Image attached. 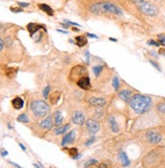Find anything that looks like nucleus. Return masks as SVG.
Returning <instances> with one entry per match:
<instances>
[{"instance_id": "aec40b11", "label": "nucleus", "mask_w": 165, "mask_h": 168, "mask_svg": "<svg viewBox=\"0 0 165 168\" xmlns=\"http://www.w3.org/2000/svg\"><path fill=\"white\" fill-rule=\"evenodd\" d=\"M75 44L78 47H84L87 45V38L84 36H78L75 38Z\"/></svg>"}, {"instance_id": "412c9836", "label": "nucleus", "mask_w": 165, "mask_h": 168, "mask_svg": "<svg viewBox=\"0 0 165 168\" xmlns=\"http://www.w3.org/2000/svg\"><path fill=\"white\" fill-rule=\"evenodd\" d=\"M39 8H40L42 11L46 12V13L48 14V15H50V16H52V15L54 14L53 9H52L49 5H47V4H44V3L39 4Z\"/></svg>"}, {"instance_id": "0eeeda50", "label": "nucleus", "mask_w": 165, "mask_h": 168, "mask_svg": "<svg viewBox=\"0 0 165 168\" xmlns=\"http://www.w3.org/2000/svg\"><path fill=\"white\" fill-rule=\"evenodd\" d=\"M86 128H87V131L89 132V134L94 135L99 130V125L94 120H87L86 121Z\"/></svg>"}, {"instance_id": "f8f14e48", "label": "nucleus", "mask_w": 165, "mask_h": 168, "mask_svg": "<svg viewBox=\"0 0 165 168\" xmlns=\"http://www.w3.org/2000/svg\"><path fill=\"white\" fill-rule=\"evenodd\" d=\"M77 85L79 86L82 89H89L91 84H90V79L88 76H84V77H81L79 80L77 81Z\"/></svg>"}, {"instance_id": "5701e85b", "label": "nucleus", "mask_w": 165, "mask_h": 168, "mask_svg": "<svg viewBox=\"0 0 165 168\" xmlns=\"http://www.w3.org/2000/svg\"><path fill=\"white\" fill-rule=\"evenodd\" d=\"M156 110L157 112L160 113V115H165V100L164 101H160L158 104L156 105Z\"/></svg>"}, {"instance_id": "f03ea898", "label": "nucleus", "mask_w": 165, "mask_h": 168, "mask_svg": "<svg viewBox=\"0 0 165 168\" xmlns=\"http://www.w3.org/2000/svg\"><path fill=\"white\" fill-rule=\"evenodd\" d=\"M145 168H165V148H156L145 156Z\"/></svg>"}, {"instance_id": "8fccbe9b", "label": "nucleus", "mask_w": 165, "mask_h": 168, "mask_svg": "<svg viewBox=\"0 0 165 168\" xmlns=\"http://www.w3.org/2000/svg\"><path fill=\"white\" fill-rule=\"evenodd\" d=\"M155 1H157V0H155Z\"/></svg>"}, {"instance_id": "4c0bfd02", "label": "nucleus", "mask_w": 165, "mask_h": 168, "mask_svg": "<svg viewBox=\"0 0 165 168\" xmlns=\"http://www.w3.org/2000/svg\"><path fill=\"white\" fill-rule=\"evenodd\" d=\"M64 23H66L67 24H71V26H80V24H78V23H72V21H69V20H67V19H65V20H64Z\"/></svg>"}, {"instance_id": "72a5a7b5", "label": "nucleus", "mask_w": 165, "mask_h": 168, "mask_svg": "<svg viewBox=\"0 0 165 168\" xmlns=\"http://www.w3.org/2000/svg\"><path fill=\"white\" fill-rule=\"evenodd\" d=\"M148 45H150V46H156V47H160V44L158 43V42L154 41V39H150V41H148Z\"/></svg>"}, {"instance_id": "423d86ee", "label": "nucleus", "mask_w": 165, "mask_h": 168, "mask_svg": "<svg viewBox=\"0 0 165 168\" xmlns=\"http://www.w3.org/2000/svg\"><path fill=\"white\" fill-rule=\"evenodd\" d=\"M145 139L151 145H158L163 141V136L160 132L155 130H149L145 133Z\"/></svg>"}, {"instance_id": "f704fd0d", "label": "nucleus", "mask_w": 165, "mask_h": 168, "mask_svg": "<svg viewBox=\"0 0 165 168\" xmlns=\"http://www.w3.org/2000/svg\"><path fill=\"white\" fill-rule=\"evenodd\" d=\"M17 5L23 8V7H28L29 5V3H28V2H17Z\"/></svg>"}, {"instance_id": "473e14b6", "label": "nucleus", "mask_w": 165, "mask_h": 168, "mask_svg": "<svg viewBox=\"0 0 165 168\" xmlns=\"http://www.w3.org/2000/svg\"><path fill=\"white\" fill-rule=\"evenodd\" d=\"M10 10L12 12L18 13V12H23V8H21V7H10Z\"/></svg>"}, {"instance_id": "58836bf2", "label": "nucleus", "mask_w": 165, "mask_h": 168, "mask_svg": "<svg viewBox=\"0 0 165 168\" xmlns=\"http://www.w3.org/2000/svg\"><path fill=\"white\" fill-rule=\"evenodd\" d=\"M85 56H86V60H87V64H89V52L86 51Z\"/></svg>"}, {"instance_id": "e433bc0d", "label": "nucleus", "mask_w": 165, "mask_h": 168, "mask_svg": "<svg viewBox=\"0 0 165 168\" xmlns=\"http://www.w3.org/2000/svg\"><path fill=\"white\" fill-rule=\"evenodd\" d=\"M94 141H95V138H94V137L90 138V139L85 143V145H86V146H89V145L92 144V143H94Z\"/></svg>"}, {"instance_id": "393cba45", "label": "nucleus", "mask_w": 165, "mask_h": 168, "mask_svg": "<svg viewBox=\"0 0 165 168\" xmlns=\"http://www.w3.org/2000/svg\"><path fill=\"white\" fill-rule=\"evenodd\" d=\"M112 86H114V89L115 91H119L120 86V81L117 76H115L114 79H112Z\"/></svg>"}, {"instance_id": "9d476101", "label": "nucleus", "mask_w": 165, "mask_h": 168, "mask_svg": "<svg viewBox=\"0 0 165 168\" xmlns=\"http://www.w3.org/2000/svg\"><path fill=\"white\" fill-rule=\"evenodd\" d=\"M26 28H28V31H29V34H31V38H34V34L38 33L40 29H42V28L45 29V26H42V24H38V23H28Z\"/></svg>"}, {"instance_id": "ea45409f", "label": "nucleus", "mask_w": 165, "mask_h": 168, "mask_svg": "<svg viewBox=\"0 0 165 168\" xmlns=\"http://www.w3.org/2000/svg\"><path fill=\"white\" fill-rule=\"evenodd\" d=\"M3 46H4V44H3V41L1 39V38H0V52H1V50L3 49Z\"/></svg>"}, {"instance_id": "9b49d317", "label": "nucleus", "mask_w": 165, "mask_h": 168, "mask_svg": "<svg viewBox=\"0 0 165 168\" xmlns=\"http://www.w3.org/2000/svg\"><path fill=\"white\" fill-rule=\"evenodd\" d=\"M89 103L93 107H103L107 105V100L101 97H90L89 98Z\"/></svg>"}, {"instance_id": "a211bd4d", "label": "nucleus", "mask_w": 165, "mask_h": 168, "mask_svg": "<svg viewBox=\"0 0 165 168\" xmlns=\"http://www.w3.org/2000/svg\"><path fill=\"white\" fill-rule=\"evenodd\" d=\"M63 123V117H62V112H54V123H55V126H57V127H60L61 125H62Z\"/></svg>"}, {"instance_id": "a878e982", "label": "nucleus", "mask_w": 165, "mask_h": 168, "mask_svg": "<svg viewBox=\"0 0 165 168\" xmlns=\"http://www.w3.org/2000/svg\"><path fill=\"white\" fill-rule=\"evenodd\" d=\"M68 153H69V155L73 158V159H77V158H79L78 157V150L76 149V148H70V149L68 150Z\"/></svg>"}, {"instance_id": "6ab92c4d", "label": "nucleus", "mask_w": 165, "mask_h": 168, "mask_svg": "<svg viewBox=\"0 0 165 168\" xmlns=\"http://www.w3.org/2000/svg\"><path fill=\"white\" fill-rule=\"evenodd\" d=\"M60 97H61V92L60 91H54V92H51L50 94V101L52 104H56L59 100H60Z\"/></svg>"}, {"instance_id": "a18cd8bd", "label": "nucleus", "mask_w": 165, "mask_h": 168, "mask_svg": "<svg viewBox=\"0 0 165 168\" xmlns=\"http://www.w3.org/2000/svg\"><path fill=\"white\" fill-rule=\"evenodd\" d=\"M1 154H2V156H6V155H7V152H6V151H2Z\"/></svg>"}, {"instance_id": "20e7f679", "label": "nucleus", "mask_w": 165, "mask_h": 168, "mask_svg": "<svg viewBox=\"0 0 165 168\" xmlns=\"http://www.w3.org/2000/svg\"><path fill=\"white\" fill-rule=\"evenodd\" d=\"M31 110L33 113L38 118H44L50 112V107L45 100H34L31 104Z\"/></svg>"}, {"instance_id": "c9c22d12", "label": "nucleus", "mask_w": 165, "mask_h": 168, "mask_svg": "<svg viewBox=\"0 0 165 168\" xmlns=\"http://www.w3.org/2000/svg\"><path fill=\"white\" fill-rule=\"evenodd\" d=\"M86 37H88V38H91V39H98V37L96 36V34H90V33H86L85 34Z\"/></svg>"}, {"instance_id": "2f4dec72", "label": "nucleus", "mask_w": 165, "mask_h": 168, "mask_svg": "<svg viewBox=\"0 0 165 168\" xmlns=\"http://www.w3.org/2000/svg\"><path fill=\"white\" fill-rule=\"evenodd\" d=\"M149 62H150V64H151L152 66H154V67L157 69V70H158V71H161V68H160V65H159L158 63H157L156 61H154V60H149Z\"/></svg>"}, {"instance_id": "7ed1b4c3", "label": "nucleus", "mask_w": 165, "mask_h": 168, "mask_svg": "<svg viewBox=\"0 0 165 168\" xmlns=\"http://www.w3.org/2000/svg\"><path fill=\"white\" fill-rule=\"evenodd\" d=\"M90 10L93 13H112L115 15H122L123 12L117 5L112 2H98L90 7Z\"/></svg>"}, {"instance_id": "c03bdc74", "label": "nucleus", "mask_w": 165, "mask_h": 168, "mask_svg": "<svg viewBox=\"0 0 165 168\" xmlns=\"http://www.w3.org/2000/svg\"><path fill=\"white\" fill-rule=\"evenodd\" d=\"M57 31H59V33H63V34H67V31H62V29H57Z\"/></svg>"}, {"instance_id": "2eb2a0df", "label": "nucleus", "mask_w": 165, "mask_h": 168, "mask_svg": "<svg viewBox=\"0 0 165 168\" xmlns=\"http://www.w3.org/2000/svg\"><path fill=\"white\" fill-rule=\"evenodd\" d=\"M108 123H110V130H112L114 133H119V132H120V127H119V125H118L117 121H115V118L112 117V115L108 117Z\"/></svg>"}, {"instance_id": "c756f323", "label": "nucleus", "mask_w": 165, "mask_h": 168, "mask_svg": "<svg viewBox=\"0 0 165 168\" xmlns=\"http://www.w3.org/2000/svg\"><path fill=\"white\" fill-rule=\"evenodd\" d=\"M157 38H158V43L160 44V46L165 47V34H158Z\"/></svg>"}, {"instance_id": "49530a36", "label": "nucleus", "mask_w": 165, "mask_h": 168, "mask_svg": "<svg viewBox=\"0 0 165 168\" xmlns=\"http://www.w3.org/2000/svg\"><path fill=\"white\" fill-rule=\"evenodd\" d=\"M110 41H112V42H117V39H112V38H110Z\"/></svg>"}, {"instance_id": "f3484780", "label": "nucleus", "mask_w": 165, "mask_h": 168, "mask_svg": "<svg viewBox=\"0 0 165 168\" xmlns=\"http://www.w3.org/2000/svg\"><path fill=\"white\" fill-rule=\"evenodd\" d=\"M23 104H24V101L21 97H15L13 98V100H12V107H13L15 110H20V108L23 107Z\"/></svg>"}, {"instance_id": "09e8293b", "label": "nucleus", "mask_w": 165, "mask_h": 168, "mask_svg": "<svg viewBox=\"0 0 165 168\" xmlns=\"http://www.w3.org/2000/svg\"><path fill=\"white\" fill-rule=\"evenodd\" d=\"M132 1H134V2H136V1H138V0H132Z\"/></svg>"}, {"instance_id": "6e6552de", "label": "nucleus", "mask_w": 165, "mask_h": 168, "mask_svg": "<svg viewBox=\"0 0 165 168\" xmlns=\"http://www.w3.org/2000/svg\"><path fill=\"white\" fill-rule=\"evenodd\" d=\"M118 94H119V97L123 101H125V102H129V100L131 99V97L135 94V93H134V91H133L132 89L127 88V89L120 90L119 92H118Z\"/></svg>"}, {"instance_id": "c85d7f7f", "label": "nucleus", "mask_w": 165, "mask_h": 168, "mask_svg": "<svg viewBox=\"0 0 165 168\" xmlns=\"http://www.w3.org/2000/svg\"><path fill=\"white\" fill-rule=\"evenodd\" d=\"M95 164H97V160L95 159H89L87 162H85V168H89L90 166H94Z\"/></svg>"}, {"instance_id": "79ce46f5", "label": "nucleus", "mask_w": 165, "mask_h": 168, "mask_svg": "<svg viewBox=\"0 0 165 168\" xmlns=\"http://www.w3.org/2000/svg\"><path fill=\"white\" fill-rule=\"evenodd\" d=\"M10 163H11L12 165H14V166H15L16 168H23V167H20V166H19L18 164H16V163H14V162H11V161H10Z\"/></svg>"}, {"instance_id": "a19ab883", "label": "nucleus", "mask_w": 165, "mask_h": 168, "mask_svg": "<svg viewBox=\"0 0 165 168\" xmlns=\"http://www.w3.org/2000/svg\"><path fill=\"white\" fill-rule=\"evenodd\" d=\"M98 168H107V164H99L98 165Z\"/></svg>"}, {"instance_id": "bb28decb", "label": "nucleus", "mask_w": 165, "mask_h": 168, "mask_svg": "<svg viewBox=\"0 0 165 168\" xmlns=\"http://www.w3.org/2000/svg\"><path fill=\"white\" fill-rule=\"evenodd\" d=\"M93 70V73H94V75L98 77V76L100 75V73H101V71L103 70V66L102 65H98V66H94V67L92 68Z\"/></svg>"}, {"instance_id": "dca6fc26", "label": "nucleus", "mask_w": 165, "mask_h": 168, "mask_svg": "<svg viewBox=\"0 0 165 168\" xmlns=\"http://www.w3.org/2000/svg\"><path fill=\"white\" fill-rule=\"evenodd\" d=\"M40 126H41V128H43V129H45V130L52 129V127H53V121H52L51 115H49V117H47L44 121H42L40 123Z\"/></svg>"}, {"instance_id": "f257e3e1", "label": "nucleus", "mask_w": 165, "mask_h": 168, "mask_svg": "<svg viewBox=\"0 0 165 168\" xmlns=\"http://www.w3.org/2000/svg\"><path fill=\"white\" fill-rule=\"evenodd\" d=\"M129 105L133 110V112L137 115H145L151 110L154 104L153 98L149 95L135 93L129 100Z\"/></svg>"}, {"instance_id": "7c9ffc66", "label": "nucleus", "mask_w": 165, "mask_h": 168, "mask_svg": "<svg viewBox=\"0 0 165 168\" xmlns=\"http://www.w3.org/2000/svg\"><path fill=\"white\" fill-rule=\"evenodd\" d=\"M50 91H51V87L50 86H46V88L44 89L43 91V95H44V98L47 99V98H49V94H50Z\"/></svg>"}, {"instance_id": "de8ad7c7", "label": "nucleus", "mask_w": 165, "mask_h": 168, "mask_svg": "<svg viewBox=\"0 0 165 168\" xmlns=\"http://www.w3.org/2000/svg\"><path fill=\"white\" fill-rule=\"evenodd\" d=\"M72 29H73L74 31H79V29H78V28H73Z\"/></svg>"}, {"instance_id": "37998d69", "label": "nucleus", "mask_w": 165, "mask_h": 168, "mask_svg": "<svg viewBox=\"0 0 165 168\" xmlns=\"http://www.w3.org/2000/svg\"><path fill=\"white\" fill-rule=\"evenodd\" d=\"M19 147H20L21 149L23 150V151H26V147H24V146H23V144H21V143H19Z\"/></svg>"}, {"instance_id": "cd10ccee", "label": "nucleus", "mask_w": 165, "mask_h": 168, "mask_svg": "<svg viewBox=\"0 0 165 168\" xmlns=\"http://www.w3.org/2000/svg\"><path fill=\"white\" fill-rule=\"evenodd\" d=\"M17 122L19 123H28L29 120L28 118V115H26V113H21V115H19L18 117H17Z\"/></svg>"}, {"instance_id": "b1692460", "label": "nucleus", "mask_w": 165, "mask_h": 168, "mask_svg": "<svg viewBox=\"0 0 165 168\" xmlns=\"http://www.w3.org/2000/svg\"><path fill=\"white\" fill-rule=\"evenodd\" d=\"M7 77L11 78V77H14L17 73V69L16 68H7L6 71H5Z\"/></svg>"}, {"instance_id": "39448f33", "label": "nucleus", "mask_w": 165, "mask_h": 168, "mask_svg": "<svg viewBox=\"0 0 165 168\" xmlns=\"http://www.w3.org/2000/svg\"><path fill=\"white\" fill-rule=\"evenodd\" d=\"M135 4L137 5L138 9L144 13L145 15L148 16H155L158 14V9L154 4L150 3V2L146 1V0H138L135 2Z\"/></svg>"}, {"instance_id": "4be33fe9", "label": "nucleus", "mask_w": 165, "mask_h": 168, "mask_svg": "<svg viewBox=\"0 0 165 168\" xmlns=\"http://www.w3.org/2000/svg\"><path fill=\"white\" fill-rule=\"evenodd\" d=\"M70 129V125L67 123V125L65 126H60L59 128L55 130V134L56 135H63L65 134V133H67V131Z\"/></svg>"}, {"instance_id": "ddd939ff", "label": "nucleus", "mask_w": 165, "mask_h": 168, "mask_svg": "<svg viewBox=\"0 0 165 168\" xmlns=\"http://www.w3.org/2000/svg\"><path fill=\"white\" fill-rule=\"evenodd\" d=\"M119 160L120 161V163H122L123 166H125V167H128L131 165V161H130L127 153L125 151H123V150H120L119 152Z\"/></svg>"}, {"instance_id": "1a4fd4ad", "label": "nucleus", "mask_w": 165, "mask_h": 168, "mask_svg": "<svg viewBox=\"0 0 165 168\" xmlns=\"http://www.w3.org/2000/svg\"><path fill=\"white\" fill-rule=\"evenodd\" d=\"M72 121L73 123H76V125H83L85 123V117H84V113L80 110H76L74 112L72 115Z\"/></svg>"}, {"instance_id": "4468645a", "label": "nucleus", "mask_w": 165, "mask_h": 168, "mask_svg": "<svg viewBox=\"0 0 165 168\" xmlns=\"http://www.w3.org/2000/svg\"><path fill=\"white\" fill-rule=\"evenodd\" d=\"M75 141V131H71V132L67 133L65 136L63 137L62 140V146H65L70 143H73Z\"/></svg>"}]
</instances>
